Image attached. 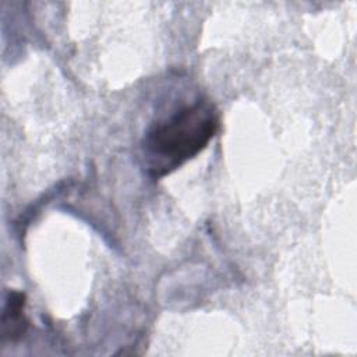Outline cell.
I'll return each instance as SVG.
<instances>
[{"label": "cell", "instance_id": "obj_1", "mask_svg": "<svg viewBox=\"0 0 357 357\" xmlns=\"http://www.w3.org/2000/svg\"><path fill=\"white\" fill-rule=\"evenodd\" d=\"M218 126L216 109L208 99L176 110L146 131L142 141L145 169L155 178L172 173L208 146Z\"/></svg>", "mask_w": 357, "mask_h": 357}, {"label": "cell", "instance_id": "obj_2", "mask_svg": "<svg viewBox=\"0 0 357 357\" xmlns=\"http://www.w3.org/2000/svg\"><path fill=\"white\" fill-rule=\"evenodd\" d=\"M25 294L21 291H10L3 310V337L15 340L21 337L28 326L25 317Z\"/></svg>", "mask_w": 357, "mask_h": 357}]
</instances>
